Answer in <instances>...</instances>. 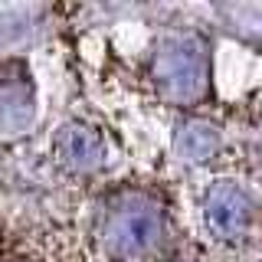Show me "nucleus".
Wrapping results in <instances>:
<instances>
[{"label":"nucleus","mask_w":262,"mask_h":262,"mask_svg":"<svg viewBox=\"0 0 262 262\" xmlns=\"http://www.w3.org/2000/svg\"><path fill=\"white\" fill-rule=\"evenodd\" d=\"M161 236V216L154 207H121L108 226V243L121 256L147 252Z\"/></svg>","instance_id":"1"},{"label":"nucleus","mask_w":262,"mask_h":262,"mask_svg":"<svg viewBox=\"0 0 262 262\" xmlns=\"http://www.w3.org/2000/svg\"><path fill=\"white\" fill-rule=\"evenodd\" d=\"M207 223L220 239H243L252 223V203L239 187L220 184L207 196Z\"/></svg>","instance_id":"2"},{"label":"nucleus","mask_w":262,"mask_h":262,"mask_svg":"<svg viewBox=\"0 0 262 262\" xmlns=\"http://www.w3.org/2000/svg\"><path fill=\"white\" fill-rule=\"evenodd\" d=\"M161 82L180 98H190L203 89V79H207V66H203V53L190 46H177L167 49L158 62Z\"/></svg>","instance_id":"3"},{"label":"nucleus","mask_w":262,"mask_h":262,"mask_svg":"<svg viewBox=\"0 0 262 262\" xmlns=\"http://www.w3.org/2000/svg\"><path fill=\"white\" fill-rule=\"evenodd\" d=\"M187 147H190L193 158H207V154L213 151V135L207 128H193V135L187 138Z\"/></svg>","instance_id":"4"}]
</instances>
